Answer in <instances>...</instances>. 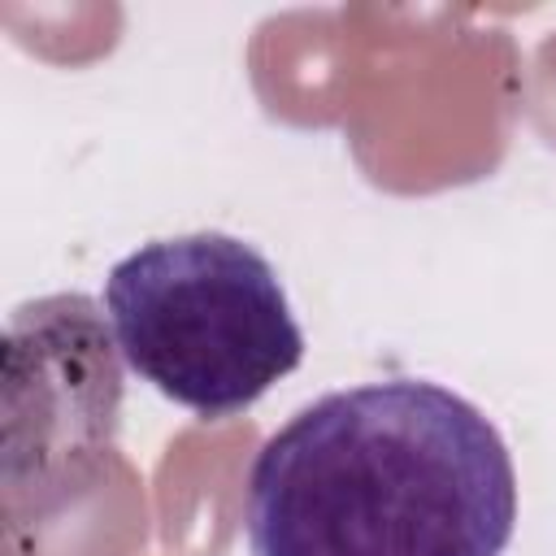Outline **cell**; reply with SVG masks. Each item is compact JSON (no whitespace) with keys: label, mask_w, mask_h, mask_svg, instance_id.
Returning a JSON list of instances; mask_svg holds the SVG:
<instances>
[{"label":"cell","mask_w":556,"mask_h":556,"mask_svg":"<svg viewBox=\"0 0 556 556\" xmlns=\"http://www.w3.org/2000/svg\"><path fill=\"white\" fill-rule=\"evenodd\" d=\"M122 361L200 417L252 408L304 361V330L278 269L252 243L195 230L152 239L104 278Z\"/></svg>","instance_id":"obj_2"},{"label":"cell","mask_w":556,"mask_h":556,"mask_svg":"<svg viewBox=\"0 0 556 556\" xmlns=\"http://www.w3.org/2000/svg\"><path fill=\"white\" fill-rule=\"evenodd\" d=\"M113 326L83 291L30 300L4 326V495L48 513L113 452L122 361Z\"/></svg>","instance_id":"obj_3"},{"label":"cell","mask_w":556,"mask_h":556,"mask_svg":"<svg viewBox=\"0 0 556 556\" xmlns=\"http://www.w3.org/2000/svg\"><path fill=\"white\" fill-rule=\"evenodd\" d=\"M517 469L491 417L430 378L330 391L252 469V556H504Z\"/></svg>","instance_id":"obj_1"}]
</instances>
